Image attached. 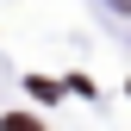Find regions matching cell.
<instances>
[{
  "mask_svg": "<svg viewBox=\"0 0 131 131\" xmlns=\"http://www.w3.org/2000/svg\"><path fill=\"white\" fill-rule=\"evenodd\" d=\"M0 125H6V131H38L44 119H31V112H13V119H0Z\"/></svg>",
  "mask_w": 131,
  "mask_h": 131,
  "instance_id": "cell-1",
  "label": "cell"
}]
</instances>
